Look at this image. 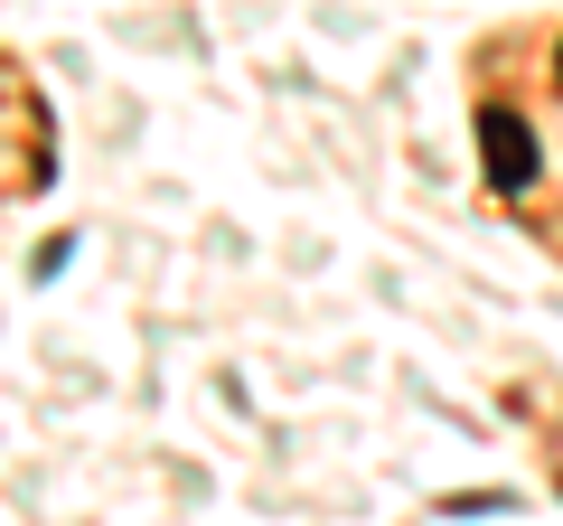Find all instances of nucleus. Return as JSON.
<instances>
[{
    "instance_id": "f03ea898",
    "label": "nucleus",
    "mask_w": 563,
    "mask_h": 526,
    "mask_svg": "<svg viewBox=\"0 0 563 526\" xmlns=\"http://www.w3.org/2000/svg\"><path fill=\"white\" fill-rule=\"evenodd\" d=\"M554 76H563V47H554Z\"/></svg>"
},
{
    "instance_id": "f257e3e1",
    "label": "nucleus",
    "mask_w": 563,
    "mask_h": 526,
    "mask_svg": "<svg viewBox=\"0 0 563 526\" xmlns=\"http://www.w3.org/2000/svg\"><path fill=\"white\" fill-rule=\"evenodd\" d=\"M479 169H488V188H526V179H536V132H526L507 103L479 113Z\"/></svg>"
}]
</instances>
